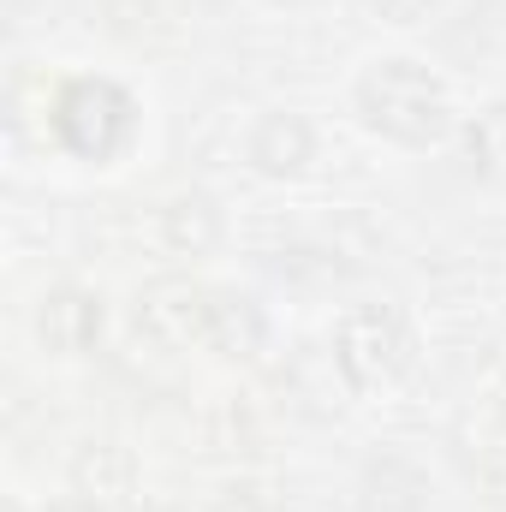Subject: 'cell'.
Wrapping results in <instances>:
<instances>
[{
	"label": "cell",
	"mask_w": 506,
	"mask_h": 512,
	"mask_svg": "<svg viewBox=\"0 0 506 512\" xmlns=\"http://www.w3.org/2000/svg\"><path fill=\"white\" fill-rule=\"evenodd\" d=\"M465 155H471V167H477L483 179H506V102L471 120V131H465Z\"/></svg>",
	"instance_id": "obj_9"
},
{
	"label": "cell",
	"mask_w": 506,
	"mask_h": 512,
	"mask_svg": "<svg viewBox=\"0 0 506 512\" xmlns=\"http://www.w3.org/2000/svg\"><path fill=\"white\" fill-rule=\"evenodd\" d=\"M167 233H173V245L179 251H209L215 239H221V209L209 203V197H179L173 209H167Z\"/></svg>",
	"instance_id": "obj_8"
},
{
	"label": "cell",
	"mask_w": 506,
	"mask_h": 512,
	"mask_svg": "<svg viewBox=\"0 0 506 512\" xmlns=\"http://www.w3.org/2000/svg\"><path fill=\"white\" fill-rule=\"evenodd\" d=\"M203 346L221 352V358H251L256 346H262V316H256L251 298H239V292H209Z\"/></svg>",
	"instance_id": "obj_6"
},
{
	"label": "cell",
	"mask_w": 506,
	"mask_h": 512,
	"mask_svg": "<svg viewBox=\"0 0 506 512\" xmlns=\"http://www.w3.org/2000/svg\"><path fill=\"white\" fill-rule=\"evenodd\" d=\"M54 137L84 155V161H114L131 143V126H137V102L114 78H72L54 90Z\"/></svg>",
	"instance_id": "obj_3"
},
{
	"label": "cell",
	"mask_w": 506,
	"mask_h": 512,
	"mask_svg": "<svg viewBox=\"0 0 506 512\" xmlns=\"http://www.w3.org/2000/svg\"><path fill=\"white\" fill-rule=\"evenodd\" d=\"M36 328H42V340H48L54 352L78 358V352H90V346L102 340V298L84 292V286H60V292L42 298Z\"/></svg>",
	"instance_id": "obj_5"
},
{
	"label": "cell",
	"mask_w": 506,
	"mask_h": 512,
	"mask_svg": "<svg viewBox=\"0 0 506 512\" xmlns=\"http://www.w3.org/2000/svg\"><path fill=\"white\" fill-rule=\"evenodd\" d=\"M334 364L358 393L393 387L417 364V328L399 304H358L334 328Z\"/></svg>",
	"instance_id": "obj_2"
},
{
	"label": "cell",
	"mask_w": 506,
	"mask_h": 512,
	"mask_svg": "<svg viewBox=\"0 0 506 512\" xmlns=\"http://www.w3.org/2000/svg\"><path fill=\"white\" fill-rule=\"evenodd\" d=\"M310 155H316V137H310V126L298 114H268L251 131V161L262 173H298Z\"/></svg>",
	"instance_id": "obj_7"
},
{
	"label": "cell",
	"mask_w": 506,
	"mask_h": 512,
	"mask_svg": "<svg viewBox=\"0 0 506 512\" xmlns=\"http://www.w3.org/2000/svg\"><path fill=\"white\" fill-rule=\"evenodd\" d=\"M203 310H209V292L191 286V280H161L137 298V328L155 340V346H203Z\"/></svg>",
	"instance_id": "obj_4"
},
{
	"label": "cell",
	"mask_w": 506,
	"mask_h": 512,
	"mask_svg": "<svg viewBox=\"0 0 506 512\" xmlns=\"http://www.w3.org/2000/svg\"><path fill=\"white\" fill-rule=\"evenodd\" d=\"M370 6H376L381 18H393V24H417L435 0H370Z\"/></svg>",
	"instance_id": "obj_10"
},
{
	"label": "cell",
	"mask_w": 506,
	"mask_h": 512,
	"mask_svg": "<svg viewBox=\"0 0 506 512\" xmlns=\"http://www.w3.org/2000/svg\"><path fill=\"white\" fill-rule=\"evenodd\" d=\"M358 114H364L370 131L405 143V149L435 143L447 131V120H453L447 90H441V78L423 60H376L358 78Z\"/></svg>",
	"instance_id": "obj_1"
}]
</instances>
